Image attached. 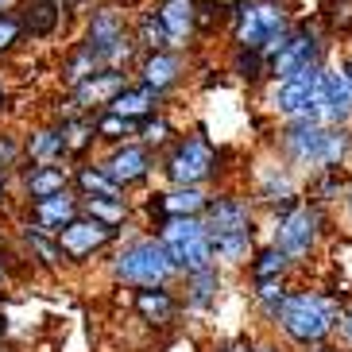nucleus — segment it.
Returning <instances> with one entry per match:
<instances>
[{
  "label": "nucleus",
  "instance_id": "obj_1",
  "mask_svg": "<svg viewBox=\"0 0 352 352\" xmlns=\"http://www.w3.org/2000/svg\"><path fill=\"white\" fill-rule=\"evenodd\" d=\"M341 314H344L341 290L298 287V283H294L287 302H283L279 318H275V325H271V333H275L290 352H306V349L337 341Z\"/></svg>",
  "mask_w": 352,
  "mask_h": 352
},
{
  "label": "nucleus",
  "instance_id": "obj_2",
  "mask_svg": "<svg viewBox=\"0 0 352 352\" xmlns=\"http://www.w3.org/2000/svg\"><path fill=\"white\" fill-rule=\"evenodd\" d=\"M225 147L206 135V128H190L159 155V178L163 186H225Z\"/></svg>",
  "mask_w": 352,
  "mask_h": 352
},
{
  "label": "nucleus",
  "instance_id": "obj_3",
  "mask_svg": "<svg viewBox=\"0 0 352 352\" xmlns=\"http://www.w3.org/2000/svg\"><path fill=\"white\" fill-rule=\"evenodd\" d=\"M104 263H109V279L124 290L178 287V279H182L151 228L147 232H135V236H124Z\"/></svg>",
  "mask_w": 352,
  "mask_h": 352
},
{
  "label": "nucleus",
  "instance_id": "obj_4",
  "mask_svg": "<svg viewBox=\"0 0 352 352\" xmlns=\"http://www.w3.org/2000/svg\"><path fill=\"white\" fill-rule=\"evenodd\" d=\"M294 23H298V16H294L290 0H244L236 12H228V20H225L228 47L259 51L271 58L287 43Z\"/></svg>",
  "mask_w": 352,
  "mask_h": 352
},
{
  "label": "nucleus",
  "instance_id": "obj_5",
  "mask_svg": "<svg viewBox=\"0 0 352 352\" xmlns=\"http://www.w3.org/2000/svg\"><path fill=\"white\" fill-rule=\"evenodd\" d=\"M78 43L104 70H132L135 58H140V47L132 39V16L116 0H101V4H94L85 12Z\"/></svg>",
  "mask_w": 352,
  "mask_h": 352
},
{
  "label": "nucleus",
  "instance_id": "obj_6",
  "mask_svg": "<svg viewBox=\"0 0 352 352\" xmlns=\"http://www.w3.org/2000/svg\"><path fill=\"white\" fill-rule=\"evenodd\" d=\"M329 225H333L329 209L314 206L310 197H298L287 209H279L275 217H267V236L263 240H271L279 252H287L290 263L302 271L321 252V244L329 236Z\"/></svg>",
  "mask_w": 352,
  "mask_h": 352
},
{
  "label": "nucleus",
  "instance_id": "obj_7",
  "mask_svg": "<svg viewBox=\"0 0 352 352\" xmlns=\"http://www.w3.org/2000/svg\"><path fill=\"white\" fill-rule=\"evenodd\" d=\"M333 63V35L321 23V16H298V23L290 28L287 43L271 54V82L283 78H298L306 70H321Z\"/></svg>",
  "mask_w": 352,
  "mask_h": 352
},
{
  "label": "nucleus",
  "instance_id": "obj_8",
  "mask_svg": "<svg viewBox=\"0 0 352 352\" xmlns=\"http://www.w3.org/2000/svg\"><path fill=\"white\" fill-rule=\"evenodd\" d=\"M325 140H329V128L314 120V116H302V120H283L275 124V140H271V151L283 159V163L302 175V182L318 170H325Z\"/></svg>",
  "mask_w": 352,
  "mask_h": 352
},
{
  "label": "nucleus",
  "instance_id": "obj_9",
  "mask_svg": "<svg viewBox=\"0 0 352 352\" xmlns=\"http://www.w3.org/2000/svg\"><path fill=\"white\" fill-rule=\"evenodd\" d=\"M159 236V244L166 248L170 263L178 267V275H190V271L213 267V236L201 217H175V221H159L151 228Z\"/></svg>",
  "mask_w": 352,
  "mask_h": 352
},
{
  "label": "nucleus",
  "instance_id": "obj_10",
  "mask_svg": "<svg viewBox=\"0 0 352 352\" xmlns=\"http://www.w3.org/2000/svg\"><path fill=\"white\" fill-rule=\"evenodd\" d=\"M244 190L252 194V201L259 206L263 217H275L279 209H287L290 201L302 197V175H294V170L271 151L267 159H259V163L252 166V178H248Z\"/></svg>",
  "mask_w": 352,
  "mask_h": 352
},
{
  "label": "nucleus",
  "instance_id": "obj_11",
  "mask_svg": "<svg viewBox=\"0 0 352 352\" xmlns=\"http://www.w3.org/2000/svg\"><path fill=\"white\" fill-rule=\"evenodd\" d=\"M120 240H124L120 228H109V225H101V221L82 213L78 221H70V225L58 232V252H63L66 267H89L97 259L113 256V248Z\"/></svg>",
  "mask_w": 352,
  "mask_h": 352
},
{
  "label": "nucleus",
  "instance_id": "obj_12",
  "mask_svg": "<svg viewBox=\"0 0 352 352\" xmlns=\"http://www.w3.org/2000/svg\"><path fill=\"white\" fill-rule=\"evenodd\" d=\"M206 228L209 236H232V232H263L259 221V206L252 201V194L244 186H217L213 197H209V209H206Z\"/></svg>",
  "mask_w": 352,
  "mask_h": 352
},
{
  "label": "nucleus",
  "instance_id": "obj_13",
  "mask_svg": "<svg viewBox=\"0 0 352 352\" xmlns=\"http://www.w3.org/2000/svg\"><path fill=\"white\" fill-rule=\"evenodd\" d=\"M321 74H325V66L321 70H306L298 78H283V82L263 85V104L275 116V124H283V120H302V116H314L318 120Z\"/></svg>",
  "mask_w": 352,
  "mask_h": 352
},
{
  "label": "nucleus",
  "instance_id": "obj_14",
  "mask_svg": "<svg viewBox=\"0 0 352 352\" xmlns=\"http://www.w3.org/2000/svg\"><path fill=\"white\" fill-rule=\"evenodd\" d=\"M97 163L109 178H113L120 190L135 194V190H147L151 186V178L159 175V155L151 147H144L140 140H128V144H116V147H104L97 151Z\"/></svg>",
  "mask_w": 352,
  "mask_h": 352
},
{
  "label": "nucleus",
  "instance_id": "obj_15",
  "mask_svg": "<svg viewBox=\"0 0 352 352\" xmlns=\"http://www.w3.org/2000/svg\"><path fill=\"white\" fill-rule=\"evenodd\" d=\"M209 197H213V190H201V186H159L151 194H144V201H140L135 213H140L144 228H155L159 221L206 217Z\"/></svg>",
  "mask_w": 352,
  "mask_h": 352
},
{
  "label": "nucleus",
  "instance_id": "obj_16",
  "mask_svg": "<svg viewBox=\"0 0 352 352\" xmlns=\"http://www.w3.org/2000/svg\"><path fill=\"white\" fill-rule=\"evenodd\" d=\"M190 74H194V58L190 51H151V54H140L132 66V78L147 89H155V94H166L175 97L182 85L190 82Z\"/></svg>",
  "mask_w": 352,
  "mask_h": 352
},
{
  "label": "nucleus",
  "instance_id": "obj_17",
  "mask_svg": "<svg viewBox=\"0 0 352 352\" xmlns=\"http://www.w3.org/2000/svg\"><path fill=\"white\" fill-rule=\"evenodd\" d=\"M12 248L20 252V259L32 271H43V275H63L66 271V259L58 252V236H51V232H43V228L28 225L20 217L12 225Z\"/></svg>",
  "mask_w": 352,
  "mask_h": 352
},
{
  "label": "nucleus",
  "instance_id": "obj_18",
  "mask_svg": "<svg viewBox=\"0 0 352 352\" xmlns=\"http://www.w3.org/2000/svg\"><path fill=\"white\" fill-rule=\"evenodd\" d=\"M66 190H74V166H35V163H23L20 170L12 175L16 206L43 201V197L66 194Z\"/></svg>",
  "mask_w": 352,
  "mask_h": 352
},
{
  "label": "nucleus",
  "instance_id": "obj_19",
  "mask_svg": "<svg viewBox=\"0 0 352 352\" xmlns=\"http://www.w3.org/2000/svg\"><path fill=\"white\" fill-rule=\"evenodd\" d=\"M318 120L325 128H352V78L341 63H329L318 89Z\"/></svg>",
  "mask_w": 352,
  "mask_h": 352
},
{
  "label": "nucleus",
  "instance_id": "obj_20",
  "mask_svg": "<svg viewBox=\"0 0 352 352\" xmlns=\"http://www.w3.org/2000/svg\"><path fill=\"white\" fill-rule=\"evenodd\" d=\"M178 298H182V314H190V318H209L221 306V298H225V271L213 263V267L182 275L178 279Z\"/></svg>",
  "mask_w": 352,
  "mask_h": 352
},
{
  "label": "nucleus",
  "instance_id": "obj_21",
  "mask_svg": "<svg viewBox=\"0 0 352 352\" xmlns=\"http://www.w3.org/2000/svg\"><path fill=\"white\" fill-rule=\"evenodd\" d=\"M175 51H190L201 39V0H151Z\"/></svg>",
  "mask_w": 352,
  "mask_h": 352
},
{
  "label": "nucleus",
  "instance_id": "obj_22",
  "mask_svg": "<svg viewBox=\"0 0 352 352\" xmlns=\"http://www.w3.org/2000/svg\"><path fill=\"white\" fill-rule=\"evenodd\" d=\"M132 314L144 321L147 329L166 333L182 321V298L178 287H147V290H132Z\"/></svg>",
  "mask_w": 352,
  "mask_h": 352
},
{
  "label": "nucleus",
  "instance_id": "obj_23",
  "mask_svg": "<svg viewBox=\"0 0 352 352\" xmlns=\"http://www.w3.org/2000/svg\"><path fill=\"white\" fill-rule=\"evenodd\" d=\"M16 217L28 221V225L43 228V232H51L58 236L70 221L82 217V197L66 190V194H54V197H43V201H28V206H16Z\"/></svg>",
  "mask_w": 352,
  "mask_h": 352
},
{
  "label": "nucleus",
  "instance_id": "obj_24",
  "mask_svg": "<svg viewBox=\"0 0 352 352\" xmlns=\"http://www.w3.org/2000/svg\"><path fill=\"white\" fill-rule=\"evenodd\" d=\"M16 16L23 23V35L32 43H47L58 39L74 12L66 8L63 0H16Z\"/></svg>",
  "mask_w": 352,
  "mask_h": 352
},
{
  "label": "nucleus",
  "instance_id": "obj_25",
  "mask_svg": "<svg viewBox=\"0 0 352 352\" xmlns=\"http://www.w3.org/2000/svg\"><path fill=\"white\" fill-rule=\"evenodd\" d=\"M23 163L35 166H70V155H66L63 132L51 120H39L23 132Z\"/></svg>",
  "mask_w": 352,
  "mask_h": 352
},
{
  "label": "nucleus",
  "instance_id": "obj_26",
  "mask_svg": "<svg viewBox=\"0 0 352 352\" xmlns=\"http://www.w3.org/2000/svg\"><path fill=\"white\" fill-rule=\"evenodd\" d=\"M166 109H170V97L155 94V89H147V85H140L135 78H132V85H128L124 94H116V101L109 104V113L128 116V120H135V124H144L147 116L166 113Z\"/></svg>",
  "mask_w": 352,
  "mask_h": 352
},
{
  "label": "nucleus",
  "instance_id": "obj_27",
  "mask_svg": "<svg viewBox=\"0 0 352 352\" xmlns=\"http://www.w3.org/2000/svg\"><path fill=\"white\" fill-rule=\"evenodd\" d=\"M244 275H248V283H263V279H290V283H294L298 267H294L287 252H279L271 240H259V248L252 252Z\"/></svg>",
  "mask_w": 352,
  "mask_h": 352
},
{
  "label": "nucleus",
  "instance_id": "obj_28",
  "mask_svg": "<svg viewBox=\"0 0 352 352\" xmlns=\"http://www.w3.org/2000/svg\"><path fill=\"white\" fill-rule=\"evenodd\" d=\"M74 194H78V197H113V201H132V194L116 186L113 178L101 170L97 159L74 163Z\"/></svg>",
  "mask_w": 352,
  "mask_h": 352
},
{
  "label": "nucleus",
  "instance_id": "obj_29",
  "mask_svg": "<svg viewBox=\"0 0 352 352\" xmlns=\"http://www.w3.org/2000/svg\"><path fill=\"white\" fill-rule=\"evenodd\" d=\"M58 132H63L70 166L94 159V151H97V124H94V116H70V120H58Z\"/></svg>",
  "mask_w": 352,
  "mask_h": 352
},
{
  "label": "nucleus",
  "instance_id": "obj_30",
  "mask_svg": "<svg viewBox=\"0 0 352 352\" xmlns=\"http://www.w3.org/2000/svg\"><path fill=\"white\" fill-rule=\"evenodd\" d=\"M349 182H352L349 170H318V175H310L302 182V197H310L314 206H321V209H333L337 201H344Z\"/></svg>",
  "mask_w": 352,
  "mask_h": 352
},
{
  "label": "nucleus",
  "instance_id": "obj_31",
  "mask_svg": "<svg viewBox=\"0 0 352 352\" xmlns=\"http://www.w3.org/2000/svg\"><path fill=\"white\" fill-rule=\"evenodd\" d=\"M240 85L248 89H263L271 82V58L259 51H240V47H228V66H225Z\"/></svg>",
  "mask_w": 352,
  "mask_h": 352
},
{
  "label": "nucleus",
  "instance_id": "obj_32",
  "mask_svg": "<svg viewBox=\"0 0 352 352\" xmlns=\"http://www.w3.org/2000/svg\"><path fill=\"white\" fill-rule=\"evenodd\" d=\"M290 287L294 283L290 279H263V283H248V298H252V310H256V318L263 321V325H275V318H279L283 302H287Z\"/></svg>",
  "mask_w": 352,
  "mask_h": 352
},
{
  "label": "nucleus",
  "instance_id": "obj_33",
  "mask_svg": "<svg viewBox=\"0 0 352 352\" xmlns=\"http://www.w3.org/2000/svg\"><path fill=\"white\" fill-rule=\"evenodd\" d=\"M259 248V232H232V236L213 240V263L221 271H244L252 252Z\"/></svg>",
  "mask_w": 352,
  "mask_h": 352
},
{
  "label": "nucleus",
  "instance_id": "obj_34",
  "mask_svg": "<svg viewBox=\"0 0 352 352\" xmlns=\"http://www.w3.org/2000/svg\"><path fill=\"white\" fill-rule=\"evenodd\" d=\"M82 213L101 221V225H109V228H120V232H124L132 221H140L135 201H113V197H82Z\"/></svg>",
  "mask_w": 352,
  "mask_h": 352
},
{
  "label": "nucleus",
  "instance_id": "obj_35",
  "mask_svg": "<svg viewBox=\"0 0 352 352\" xmlns=\"http://www.w3.org/2000/svg\"><path fill=\"white\" fill-rule=\"evenodd\" d=\"M132 39L140 47V54H151V51H170V39H166V28L163 20L155 16V8L147 4L132 16Z\"/></svg>",
  "mask_w": 352,
  "mask_h": 352
},
{
  "label": "nucleus",
  "instance_id": "obj_36",
  "mask_svg": "<svg viewBox=\"0 0 352 352\" xmlns=\"http://www.w3.org/2000/svg\"><path fill=\"white\" fill-rule=\"evenodd\" d=\"M97 70H104V66L97 63V58L85 51L78 39H74L70 47L63 51V58H58V82H63V89H74L78 82H85V78L97 74Z\"/></svg>",
  "mask_w": 352,
  "mask_h": 352
},
{
  "label": "nucleus",
  "instance_id": "obj_37",
  "mask_svg": "<svg viewBox=\"0 0 352 352\" xmlns=\"http://www.w3.org/2000/svg\"><path fill=\"white\" fill-rule=\"evenodd\" d=\"M94 124H97V147H116V144H128V140H135L140 135V124L135 120H128V116H116V113H97L94 116Z\"/></svg>",
  "mask_w": 352,
  "mask_h": 352
},
{
  "label": "nucleus",
  "instance_id": "obj_38",
  "mask_svg": "<svg viewBox=\"0 0 352 352\" xmlns=\"http://www.w3.org/2000/svg\"><path fill=\"white\" fill-rule=\"evenodd\" d=\"M178 135L182 132H178V124L170 120V113H155V116H147L144 124H140V135H135V140H140L144 147H151L155 155H163Z\"/></svg>",
  "mask_w": 352,
  "mask_h": 352
},
{
  "label": "nucleus",
  "instance_id": "obj_39",
  "mask_svg": "<svg viewBox=\"0 0 352 352\" xmlns=\"http://www.w3.org/2000/svg\"><path fill=\"white\" fill-rule=\"evenodd\" d=\"M23 43H28V35H23V23L16 16V8H4L0 12V66L8 58H16L23 51Z\"/></svg>",
  "mask_w": 352,
  "mask_h": 352
},
{
  "label": "nucleus",
  "instance_id": "obj_40",
  "mask_svg": "<svg viewBox=\"0 0 352 352\" xmlns=\"http://www.w3.org/2000/svg\"><path fill=\"white\" fill-rule=\"evenodd\" d=\"M321 23L329 28V35L337 39H352V0H325V8L318 12Z\"/></svg>",
  "mask_w": 352,
  "mask_h": 352
},
{
  "label": "nucleus",
  "instance_id": "obj_41",
  "mask_svg": "<svg viewBox=\"0 0 352 352\" xmlns=\"http://www.w3.org/2000/svg\"><path fill=\"white\" fill-rule=\"evenodd\" d=\"M23 166V135L0 128V175H16Z\"/></svg>",
  "mask_w": 352,
  "mask_h": 352
},
{
  "label": "nucleus",
  "instance_id": "obj_42",
  "mask_svg": "<svg viewBox=\"0 0 352 352\" xmlns=\"http://www.w3.org/2000/svg\"><path fill=\"white\" fill-rule=\"evenodd\" d=\"M28 267V263H23L20 259V252L12 248H0V290H12L16 287V279H20V271Z\"/></svg>",
  "mask_w": 352,
  "mask_h": 352
},
{
  "label": "nucleus",
  "instance_id": "obj_43",
  "mask_svg": "<svg viewBox=\"0 0 352 352\" xmlns=\"http://www.w3.org/2000/svg\"><path fill=\"white\" fill-rule=\"evenodd\" d=\"M252 349H256V337H248V333H232V337H221L213 344V352H252Z\"/></svg>",
  "mask_w": 352,
  "mask_h": 352
},
{
  "label": "nucleus",
  "instance_id": "obj_44",
  "mask_svg": "<svg viewBox=\"0 0 352 352\" xmlns=\"http://www.w3.org/2000/svg\"><path fill=\"white\" fill-rule=\"evenodd\" d=\"M337 344L344 352H352V298H344V314H341V329H337Z\"/></svg>",
  "mask_w": 352,
  "mask_h": 352
},
{
  "label": "nucleus",
  "instance_id": "obj_45",
  "mask_svg": "<svg viewBox=\"0 0 352 352\" xmlns=\"http://www.w3.org/2000/svg\"><path fill=\"white\" fill-rule=\"evenodd\" d=\"M4 213H16V194H12V178L0 175V217Z\"/></svg>",
  "mask_w": 352,
  "mask_h": 352
},
{
  "label": "nucleus",
  "instance_id": "obj_46",
  "mask_svg": "<svg viewBox=\"0 0 352 352\" xmlns=\"http://www.w3.org/2000/svg\"><path fill=\"white\" fill-rule=\"evenodd\" d=\"M252 352H290V349L279 341V337H263V341H256V349H252Z\"/></svg>",
  "mask_w": 352,
  "mask_h": 352
},
{
  "label": "nucleus",
  "instance_id": "obj_47",
  "mask_svg": "<svg viewBox=\"0 0 352 352\" xmlns=\"http://www.w3.org/2000/svg\"><path fill=\"white\" fill-rule=\"evenodd\" d=\"M63 4L74 12V16H85V12L94 8V4H101V0H63Z\"/></svg>",
  "mask_w": 352,
  "mask_h": 352
},
{
  "label": "nucleus",
  "instance_id": "obj_48",
  "mask_svg": "<svg viewBox=\"0 0 352 352\" xmlns=\"http://www.w3.org/2000/svg\"><path fill=\"white\" fill-rule=\"evenodd\" d=\"M8 109H12V89L4 82V74H0V116H8Z\"/></svg>",
  "mask_w": 352,
  "mask_h": 352
},
{
  "label": "nucleus",
  "instance_id": "obj_49",
  "mask_svg": "<svg viewBox=\"0 0 352 352\" xmlns=\"http://www.w3.org/2000/svg\"><path fill=\"white\" fill-rule=\"evenodd\" d=\"M206 4H213V8H217L221 16H225V20H228V12H236L240 4H244V0H206Z\"/></svg>",
  "mask_w": 352,
  "mask_h": 352
},
{
  "label": "nucleus",
  "instance_id": "obj_50",
  "mask_svg": "<svg viewBox=\"0 0 352 352\" xmlns=\"http://www.w3.org/2000/svg\"><path fill=\"white\" fill-rule=\"evenodd\" d=\"M8 333H12V321H8V314L0 310V344H8Z\"/></svg>",
  "mask_w": 352,
  "mask_h": 352
},
{
  "label": "nucleus",
  "instance_id": "obj_51",
  "mask_svg": "<svg viewBox=\"0 0 352 352\" xmlns=\"http://www.w3.org/2000/svg\"><path fill=\"white\" fill-rule=\"evenodd\" d=\"M306 352H344V349L337 341H329V344H318V349H306Z\"/></svg>",
  "mask_w": 352,
  "mask_h": 352
},
{
  "label": "nucleus",
  "instance_id": "obj_52",
  "mask_svg": "<svg viewBox=\"0 0 352 352\" xmlns=\"http://www.w3.org/2000/svg\"><path fill=\"white\" fill-rule=\"evenodd\" d=\"M344 217H349V225H352V182H349V194H344Z\"/></svg>",
  "mask_w": 352,
  "mask_h": 352
},
{
  "label": "nucleus",
  "instance_id": "obj_53",
  "mask_svg": "<svg viewBox=\"0 0 352 352\" xmlns=\"http://www.w3.org/2000/svg\"><path fill=\"white\" fill-rule=\"evenodd\" d=\"M8 244H12V232L4 228V221H0V248H8Z\"/></svg>",
  "mask_w": 352,
  "mask_h": 352
},
{
  "label": "nucleus",
  "instance_id": "obj_54",
  "mask_svg": "<svg viewBox=\"0 0 352 352\" xmlns=\"http://www.w3.org/2000/svg\"><path fill=\"white\" fill-rule=\"evenodd\" d=\"M341 70L352 78V51H349V54H341Z\"/></svg>",
  "mask_w": 352,
  "mask_h": 352
},
{
  "label": "nucleus",
  "instance_id": "obj_55",
  "mask_svg": "<svg viewBox=\"0 0 352 352\" xmlns=\"http://www.w3.org/2000/svg\"><path fill=\"white\" fill-rule=\"evenodd\" d=\"M4 8H16V0H0V12Z\"/></svg>",
  "mask_w": 352,
  "mask_h": 352
},
{
  "label": "nucleus",
  "instance_id": "obj_56",
  "mask_svg": "<svg viewBox=\"0 0 352 352\" xmlns=\"http://www.w3.org/2000/svg\"><path fill=\"white\" fill-rule=\"evenodd\" d=\"M0 352H16V349H12V344H0Z\"/></svg>",
  "mask_w": 352,
  "mask_h": 352
}]
</instances>
